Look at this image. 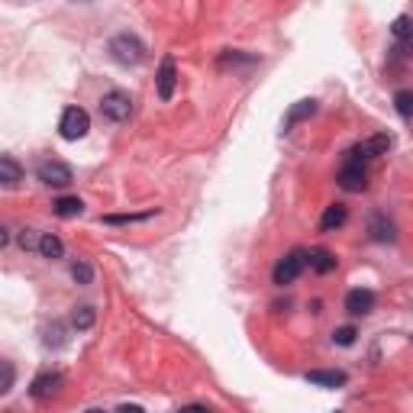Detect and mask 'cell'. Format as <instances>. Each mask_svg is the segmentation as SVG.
<instances>
[{"instance_id": "obj_18", "label": "cell", "mask_w": 413, "mask_h": 413, "mask_svg": "<svg viewBox=\"0 0 413 413\" xmlns=\"http://www.w3.org/2000/svg\"><path fill=\"white\" fill-rule=\"evenodd\" d=\"M313 113H316V100L313 97H310V100H297V104L291 107V113H287L284 127H294V123H301V119L313 117Z\"/></svg>"}, {"instance_id": "obj_1", "label": "cell", "mask_w": 413, "mask_h": 413, "mask_svg": "<svg viewBox=\"0 0 413 413\" xmlns=\"http://www.w3.org/2000/svg\"><path fill=\"white\" fill-rule=\"evenodd\" d=\"M110 58L123 68H136V65L146 58V45H142L139 36L133 33H119L110 39Z\"/></svg>"}, {"instance_id": "obj_20", "label": "cell", "mask_w": 413, "mask_h": 413, "mask_svg": "<svg viewBox=\"0 0 413 413\" xmlns=\"http://www.w3.org/2000/svg\"><path fill=\"white\" fill-rule=\"evenodd\" d=\"M391 33H394L397 43H413V20H410V16H397L394 26H391Z\"/></svg>"}, {"instance_id": "obj_17", "label": "cell", "mask_w": 413, "mask_h": 413, "mask_svg": "<svg viewBox=\"0 0 413 413\" xmlns=\"http://www.w3.org/2000/svg\"><path fill=\"white\" fill-rule=\"evenodd\" d=\"M39 255H43V259H62L65 255V242L58 236H52V232H43V242H39Z\"/></svg>"}, {"instance_id": "obj_2", "label": "cell", "mask_w": 413, "mask_h": 413, "mask_svg": "<svg viewBox=\"0 0 413 413\" xmlns=\"http://www.w3.org/2000/svg\"><path fill=\"white\" fill-rule=\"evenodd\" d=\"M304 268H307V252H304V249H294V252H287L284 259H281L278 265H274L272 278H274V284H278V287L294 284V281L301 278Z\"/></svg>"}, {"instance_id": "obj_19", "label": "cell", "mask_w": 413, "mask_h": 413, "mask_svg": "<svg viewBox=\"0 0 413 413\" xmlns=\"http://www.w3.org/2000/svg\"><path fill=\"white\" fill-rule=\"evenodd\" d=\"M94 320H97L94 307H77L75 313H71V326H75L77 333H85V329H91V326H94Z\"/></svg>"}, {"instance_id": "obj_3", "label": "cell", "mask_w": 413, "mask_h": 413, "mask_svg": "<svg viewBox=\"0 0 413 413\" xmlns=\"http://www.w3.org/2000/svg\"><path fill=\"white\" fill-rule=\"evenodd\" d=\"M87 129H91V117H87L81 107H68V110L62 113V119H58V133H62V139H68V142L85 139Z\"/></svg>"}, {"instance_id": "obj_22", "label": "cell", "mask_w": 413, "mask_h": 413, "mask_svg": "<svg viewBox=\"0 0 413 413\" xmlns=\"http://www.w3.org/2000/svg\"><path fill=\"white\" fill-rule=\"evenodd\" d=\"M394 110H397L404 119H410L413 117V91H397V94H394Z\"/></svg>"}, {"instance_id": "obj_10", "label": "cell", "mask_w": 413, "mask_h": 413, "mask_svg": "<svg viewBox=\"0 0 413 413\" xmlns=\"http://www.w3.org/2000/svg\"><path fill=\"white\" fill-rule=\"evenodd\" d=\"M58 387H62V375H58V371H43V375L33 381L29 394H33L36 400H49L58 394Z\"/></svg>"}, {"instance_id": "obj_23", "label": "cell", "mask_w": 413, "mask_h": 413, "mask_svg": "<svg viewBox=\"0 0 413 413\" xmlns=\"http://www.w3.org/2000/svg\"><path fill=\"white\" fill-rule=\"evenodd\" d=\"M71 278H75L77 284H91V281H94V268L87 265V262H75V265H71Z\"/></svg>"}, {"instance_id": "obj_5", "label": "cell", "mask_w": 413, "mask_h": 413, "mask_svg": "<svg viewBox=\"0 0 413 413\" xmlns=\"http://www.w3.org/2000/svg\"><path fill=\"white\" fill-rule=\"evenodd\" d=\"M36 178H39L45 188H68V184L75 181V175H71L68 165H65V161H55V159L43 161V165L36 168Z\"/></svg>"}, {"instance_id": "obj_13", "label": "cell", "mask_w": 413, "mask_h": 413, "mask_svg": "<svg viewBox=\"0 0 413 413\" xmlns=\"http://www.w3.org/2000/svg\"><path fill=\"white\" fill-rule=\"evenodd\" d=\"M20 181H23L20 161H16L14 155H4V159H0V184H4V188H16Z\"/></svg>"}, {"instance_id": "obj_11", "label": "cell", "mask_w": 413, "mask_h": 413, "mask_svg": "<svg viewBox=\"0 0 413 413\" xmlns=\"http://www.w3.org/2000/svg\"><path fill=\"white\" fill-rule=\"evenodd\" d=\"M368 236L375 239V242H394V239H397V230H394V223L385 213H375V217L368 220Z\"/></svg>"}, {"instance_id": "obj_12", "label": "cell", "mask_w": 413, "mask_h": 413, "mask_svg": "<svg viewBox=\"0 0 413 413\" xmlns=\"http://www.w3.org/2000/svg\"><path fill=\"white\" fill-rule=\"evenodd\" d=\"M304 378L316 387H343L345 385V371H323V368H313L307 371Z\"/></svg>"}, {"instance_id": "obj_27", "label": "cell", "mask_w": 413, "mask_h": 413, "mask_svg": "<svg viewBox=\"0 0 413 413\" xmlns=\"http://www.w3.org/2000/svg\"><path fill=\"white\" fill-rule=\"evenodd\" d=\"M410 343H413V336H410Z\"/></svg>"}, {"instance_id": "obj_15", "label": "cell", "mask_w": 413, "mask_h": 413, "mask_svg": "<svg viewBox=\"0 0 413 413\" xmlns=\"http://www.w3.org/2000/svg\"><path fill=\"white\" fill-rule=\"evenodd\" d=\"M307 265L313 268L316 274H329L333 268H336V255L326 252V249H310V252H307Z\"/></svg>"}, {"instance_id": "obj_9", "label": "cell", "mask_w": 413, "mask_h": 413, "mask_svg": "<svg viewBox=\"0 0 413 413\" xmlns=\"http://www.w3.org/2000/svg\"><path fill=\"white\" fill-rule=\"evenodd\" d=\"M345 310H349L352 316H368L371 310H375V291H368V287L349 291V294H345Z\"/></svg>"}, {"instance_id": "obj_25", "label": "cell", "mask_w": 413, "mask_h": 413, "mask_svg": "<svg viewBox=\"0 0 413 413\" xmlns=\"http://www.w3.org/2000/svg\"><path fill=\"white\" fill-rule=\"evenodd\" d=\"M355 336H358V333H355L352 326H339L336 333H333V343H339V345H352V343H355Z\"/></svg>"}, {"instance_id": "obj_24", "label": "cell", "mask_w": 413, "mask_h": 413, "mask_svg": "<svg viewBox=\"0 0 413 413\" xmlns=\"http://www.w3.org/2000/svg\"><path fill=\"white\" fill-rule=\"evenodd\" d=\"M159 210H146V213H127V217H104V223H139V220L155 217Z\"/></svg>"}, {"instance_id": "obj_26", "label": "cell", "mask_w": 413, "mask_h": 413, "mask_svg": "<svg viewBox=\"0 0 413 413\" xmlns=\"http://www.w3.org/2000/svg\"><path fill=\"white\" fill-rule=\"evenodd\" d=\"M0 368H4V381H0V394H10V387H14V365H10V362H0Z\"/></svg>"}, {"instance_id": "obj_21", "label": "cell", "mask_w": 413, "mask_h": 413, "mask_svg": "<svg viewBox=\"0 0 413 413\" xmlns=\"http://www.w3.org/2000/svg\"><path fill=\"white\" fill-rule=\"evenodd\" d=\"M16 242H20V249H23V252H39V242H43V232H36V230H20Z\"/></svg>"}, {"instance_id": "obj_4", "label": "cell", "mask_w": 413, "mask_h": 413, "mask_svg": "<svg viewBox=\"0 0 413 413\" xmlns=\"http://www.w3.org/2000/svg\"><path fill=\"white\" fill-rule=\"evenodd\" d=\"M100 113H104L107 119H113V123H123V119H129V113H133V97H129L127 91H110L100 97Z\"/></svg>"}, {"instance_id": "obj_6", "label": "cell", "mask_w": 413, "mask_h": 413, "mask_svg": "<svg viewBox=\"0 0 413 413\" xmlns=\"http://www.w3.org/2000/svg\"><path fill=\"white\" fill-rule=\"evenodd\" d=\"M387 149H391V136L387 133H378V136H371V139H365V142H355V146L345 152V159L349 161H368V159H375V155H385Z\"/></svg>"}, {"instance_id": "obj_7", "label": "cell", "mask_w": 413, "mask_h": 413, "mask_svg": "<svg viewBox=\"0 0 413 413\" xmlns=\"http://www.w3.org/2000/svg\"><path fill=\"white\" fill-rule=\"evenodd\" d=\"M175 87H178V65L171 55L161 58L159 65V75H155V91H159V100H165L168 104L171 97H175Z\"/></svg>"}, {"instance_id": "obj_16", "label": "cell", "mask_w": 413, "mask_h": 413, "mask_svg": "<svg viewBox=\"0 0 413 413\" xmlns=\"http://www.w3.org/2000/svg\"><path fill=\"white\" fill-rule=\"evenodd\" d=\"M52 210H55V217L62 220H75L85 213V203H81V197H58L55 203H52Z\"/></svg>"}, {"instance_id": "obj_14", "label": "cell", "mask_w": 413, "mask_h": 413, "mask_svg": "<svg viewBox=\"0 0 413 413\" xmlns=\"http://www.w3.org/2000/svg\"><path fill=\"white\" fill-rule=\"evenodd\" d=\"M345 220H349V210H345L343 203H329L326 213H323V220H320V230L323 232H333V230H339Z\"/></svg>"}, {"instance_id": "obj_8", "label": "cell", "mask_w": 413, "mask_h": 413, "mask_svg": "<svg viewBox=\"0 0 413 413\" xmlns=\"http://www.w3.org/2000/svg\"><path fill=\"white\" fill-rule=\"evenodd\" d=\"M365 184H368V171H365L362 161H343V168H339V188L349 191V194H358V191H365Z\"/></svg>"}]
</instances>
